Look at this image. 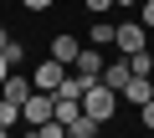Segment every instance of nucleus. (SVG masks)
Masks as SVG:
<instances>
[{
	"mask_svg": "<svg viewBox=\"0 0 154 138\" xmlns=\"http://www.w3.org/2000/svg\"><path fill=\"white\" fill-rule=\"evenodd\" d=\"M144 46H149V26H144L139 16L113 26V51H118V56H134V51H144Z\"/></svg>",
	"mask_w": 154,
	"mask_h": 138,
	"instance_id": "nucleus-1",
	"label": "nucleus"
},
{
	"mask_svg": "<svg viewBox=\"0 0 154 138\" xmlns=\"http://www.w3.org/2000/svg\"><path fill=\"white\" fill-rule=\"evenodd\" d=\"M118 102H123V97H118L113 87H103V82H93V87L82 92V113H88V118H98V123H108V118L118 113Z\"/></svg>",
	"mask_w": 154,
	"mask_h": 138,
	"instance_id": "nucleus-2",
	"label": "nucleus"
},
{
	"mask_svg": "<svg viewBox=\"0 0 154 138\" xmlns=\"http://www.w3.org/2000/svg\"><path fill=\"white\" fill-rule=\"evenodd\" d=\"M51 118H57V97H51V92H31V97L21 102V123H26V128L51 123Z\"/></svg>",
	"mask_w": 154,
	"mask_h": 138,
	"instance_id": "nucleus-3",
	"label": "nucleus"
},
{
	"mask_svg": "<svg viewBox=\"0 0 154 138\" xmlns=\"http://www.w3.org/2000/svg\"><path fill=\"white\" fill-rule=\"evenodd\" d=\"M62 77H67V61H57V56H46V61L31 66V87H36V92H57Z\"/></svg>",
	"mask_w": 154,
	"mask_h": 138,
	"instance_id": "nucleus-4",
	"label": "nucleus"
},
{
	"mask_svg": "<svg viewBox=\"0 0 154 138\" xmlns=\"http://www.w3.org/2000/svg\"><path fill=\"white\" fill-rule=\"evenodd\" d=\"M103 66H108L103 46H82V51H77V61H72V72L82 77V82H98V77H103Z\"/></svg>",
	"mask_w": 154,
	"mask_h": 138,
	"instance_id": "nucleus-5",
	"label": "nucleus"
},
{
	"mask_svg": "<svg viewBox=\"0 0 154 138\" xmlns=\"http://www.w3.org/2000/svg\"><path fill=\"white\" fill-rule=\"evenodd\" d=\"M128 77H134V72H128V56H108V66H103V77H98V82H103V87H113V92H123V87H128Z\"/></svg>",
	"mask_w": 154,
	"mask_h": 138,
	"instance_id": "nucleus-6",
	"label": "nucleus"
},
{
	"mask_svg": "<svg viewBox=\"0 0 154 138\" xmlns=\"http://www.w3.org/2000/svg\"><path fill=\"white\" fill-rule=\"evenodd\" d=\"M31 92H36V87H31V77H26V72H11L5 82H0V97H5V102H26Z\"/></svg>",
	"mask_w": 154,
	"mask_h": 138,
	"instance_id": "nucleus-7",
	"label": "nucleus"
},
{
	"mask_svg": "<svg viewBox=\"0 0 154 138\" xmlns=\"http://www.w3.org/2000/svg\"><path fill=\"white\" fill-rule=\"evenodd\" d=\"M123 102H134V107H144L149 97H154V77H128V87L118 92Z\"/></svg>",
	"mask_w": 154,
	"mask_h": 138,
	"instance_id": "nucleus-8",
	"label": "nucleus"
},
{
	"mask_svg": "<svg viewBox=\"0 0 154 138\" xmlns=\"http://www.w3.org/2000/svg\"><path fill=\"white\" fill-rule=\"evenodd\" d=\"M98 133H103V123L88 118V113H77V118L67 123V138H98Z\"/></svg>",
	"mask_w": 154,
	"mask_h": 138,
	"instance_id": "nucleus-9",
	"label": "nucleus"
},
{
	"mask_svg": "<svg viewBox=\"0 0 154 138\" xmlns=\"http://www.w3.org/2000/svg\"><path fill=\"white\" fill-rule=\"evenodd\" d=\"M77 51H82V46H77V36H67V31H62V36H51V56H57V61H67V66H72V61H77Z\"/></svg>",
	"mask_w": 154,
	"mask_h": 138,
	"instance_id": "nucleus-10",
	"label": "nucleus"
},
{
	"mask_svg": "<svg viewBox=\"0 0 154 138\" xmlns=\"http://www.w3.org/2000/svg\"><path fill=\"white\" fill-rule=\"evenodd\" d=\"M128 72H134V77H154V56H149V46L128 56Z\"/></svg>",
	"mask_w": 154,
	"mask_h": 138,
	"instance_id": "nucleus-11",
	"label": "nucleus"
},
{
	"mask_svg": "<svg viewBox=\"0 0 154 138\" xmlns=\"http://www.w3.org/2000/svg\"><path fill=\"white\" fill-rule=\"evenodd\" d=\"M57 97V92H51ZM77 113H82V97H57V123H72Z\"/></svg>",
	"mask_w": 154,
	"mask_h": 138,
	"instance_id": "nucleus-12",
	"label": "nucleus"
},
{
	"mask_svg": "<svg viewBox=\"0 0 154 138\" xmlns=\"http://www.w3.org/2000/svg\"><path fill=\"white\" fill-rule=\"evenodd\" d=\"M113 26H118V21H93L88 41H93V46H113Z\"/></svg>",
	"mask_w": 154,
	"mask_h": 138,
	"instance_id": "nucleus-13",
	"label": "nucleus"
},
{
	"mask_svg": "<svg viewBox=\"0 0 154 138\" xmlns=\"http://www.w3.org/2000/svg\"><path fill=\"white\" fill-rule=\"evenodd\" d=\"M31 138H67V123H57V118H51V123H36Z\"/></svg>",
	"mask_w": 154,
	"mask_h": 138,
	"instance_id": "nucleus-14",
	"label": "nucleus"
},
{
	"mask_svg": "<svg viewBox=\"0 0 154 138\" xmlns=\"http://www.w3.org/2000/svg\"><path fill=\"white\" fill-rule=\"evenodd\" d=\"M21 123V102H5L0 97V128H16Z\"/></svg>",
	"mask_w": 154,
	"mask_h": 138,
	"instance_id": "nucleus-15",
	"label": "nucleus"
},
{
	"mask_svg": "<svg viewBox=\"0 0 154 138\" xmlns=\"http://www.w3.org/2000/svg\"><path fill=\"white\" fill-rule=\"evenodd\" d=\"M5 61H11V66H21V61H26V41H16V36H11V46H5Z\"/></svg>",
	"mask_w": 154,
	"mask_h": 138,
	"instance_id": "nucleus-16",
	"label": "nucleus"
},
{
	"mask_svg": "<svg viewBox=\"0 0 154 138\" xmlns=\"http://www.w3.org/2000/svg\"><path fill=\"white\" fill-rule=\"evenodd\" d=\"M139 123H144V128H149V133H154V97H149V102H144V107H139Z\"/></svg>",
	"mask_w": 154,
	"mask_h": 138,
	"instance_id": "nucleus-17",
	"label": "nucleus"
},
{
	"mask_svg": "<svg viewBox=\"0 0 154 138\" xmlns=\"http://www.w3.org/2000/svg\"><path fill=\"white\" fill-rule=\"evenodd\" d=\"M21 5H26L31 16H41V10H51V5H57V0H21Z\"/></svg>",
	"mask_w": 154,
	"mask_h": 138,
	"instance_id": "nucleus-18",
	"label": "nucleus"
},
{
	"mask_svg": "<svg viewBox=\"0 0 154 138\" xmlns=\"http://www.w3.org/2000/svg\"><path fill=\"white\" fill-rule=\"evenodd\" d=\"M139 21H144V26L154 31V0H144V5H139Z\"/></svg>",
	"mask_w": 154,
	"mask_h": 138,
	"instance_id": "nucleus-19",
	"label": "nucleus"
},
{
	"mask_svg": "<svg viewBox=\"0 0 154 138\" xmlns=\"http://www.w3.org/2000/svg\"><path fill=\"white\" fill-rule=\"evenodd\" d=\"M82 5H88L93 16H103V10H113V0H82Z\"/></svg>",
	"mask_w": 154,
	"mask_h": 138,
	"instance_id": "nucleus-20",
	"label": "nucleus"
},
{
	"mask_svg": "<svg viewBox=\"0 0 154 138\" xmlns=\"http://www.w3.org/2000/svg\"><path fill=\"white\" fill-rule=\"evenodd\" d=\"M11 72H16V66H11V61H5V51H0V82H5V77H11Z\"/></svg>",
	"mask_w": 154,
	"mask_h": 138,
	"instance_id": "nucleus-21",
	"label": "nucleus"
},
{
	"mask_svg": "<svg viewBox=\"0 0 154 138\" xmlns=\"http://www.w3.org/2000/svg\"><path fill=\"white\" fill-rule=\"evenodd\" d=\"M113 5H123V10H139V0H113Z\"/></svg>",
	"mask_w": 154,
	"mask_h": 138,
	"instance_id": "nucleus-22",
	"label": "nucleus"
},
{
	"mask_svg": "<svg viewBox=\"0 0 154 138\" xmlns=\"http://www.w3.org/2000/svg\"><path fill=\"white\" fill-rule=\"evenodd\" d=\"M5 46H11V31H5V26H0V51H5Z\"/></svg>",
	"mask_w": 154,
	"mask_h": 138,
	"instance_id": "nucleus-23",
	"label": "nucleus"
},
{
	"mask_svg": "<svg viewBox=\"0 0 154 138\" xmlns=\"http://www.w3.org/2000/svg\"><path fill=\"white\" fill-rule=\"evenodd\" d=\"M0 138H11V128H0Z\"/></svg>",
	"mask_w": 154,
	"mask_h": 138,
	"instance_id": "nucleus-24",
	"label": "nucleus"
},
{
	"mask_svg": "<svg viewBox=\"0 0 154 138\" xmlns=\"http://www.w3.org/2000/svg\"><path fill=\"white\" fill-rule=\"evenodd\" d=\"M139 5H144V0H139Z\"/></svg>",
	"mask_w": 154,
	"mask_h": 138,
	"instance_id": "nucleus-25",
	"label": "nucleus"
},
{
	"mask_svg": "<svg viewBox=\"0 0 154 138\" xmlns=\"http://www.w3.org/2000/svg\"><path fill=\"white\" fill-rule=\"evenodd\" d=\"M149 56H154V51H149Z\"/></svg>",
	"mask_w": 154,
	"mask_h": 138,
	"instance_id": "nucleus-26",
	"label": "nucleus"
}]
</instances>
